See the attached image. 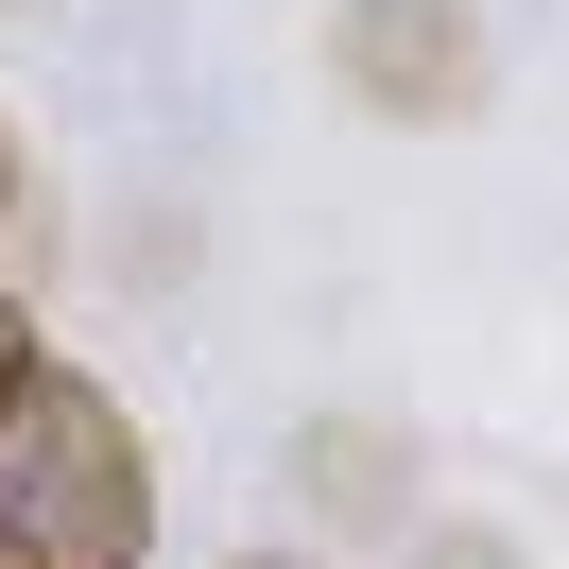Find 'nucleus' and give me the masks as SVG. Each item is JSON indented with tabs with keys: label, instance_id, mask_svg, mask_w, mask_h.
Masks as SVG:
<instances>
[{
	"label": "nucleus",
	"instance_id": "nucleus-2",
	"mask_svg": "<svg viewBox=\"0 0 569 569\" xmlns=\"http://www.w3.org/2000/svg\"><path fill=\"white\" fill-rule=\"evenodd\" d=\"M328 87L362 121H466L483 104V18L466 0H346L328 18Z\"/></svg>",
	"mask_w": 569,
	"mask_h": 569
},
{
	"label": "nucleus",
	"instance_id": "nucleus-1",
	"mask_svg": "<svg viewBox=\"0 0 569 569\" xmlns=\"http://www.w3.org/2000/svg\"><path fill=\"white\" fill-rule=\"evenodd\" d=\"M156 552V449L87 362H36L0 397V569H139Z\"/></svg>",
	"mask_w": 569,
	"mask_h": 569
},
{
	"label": "nucleus",
	"instance_id": "nucleus-4",
	"mask_svg": "<svg viewBox=\"0 0 569 569\" xmlns=\"http://www.w3.org/2000/svg\"><path fill=\"white\" fill-rule=\"evenodd\" d=\"M36 362H52V346H36V311H18V293H0V397L36 380Z\"/></svg>",
	"mask_w": 569,
	"mask_h": 569
},
{
	"label": "nucleus",
	"instance_id": "nucleus-7",
	"mask_svg": "<svg viewBox=\"0 0 569 569\" xmlns=\"http://www.w3.org/2000/svg\"><path fill=\"white\" fill-rule=\"evenodd\" d=\"M224 569H293V552H224Z\"/></svg>",
	"mask_w": 569,
	"mask_h": 569
},
{
	"label": "nucleus",
	"instance_id": "nucleus-3",
	"mask_svg": "<svg viewBox=\"0 0 569 569\" xmlns=\"http://www.w3.org/2000/svg\"><path fill=\"white\" fill-rule=\"evenodd\" d=\"M311 500L328 518H397V431H311Z\"/></svg>",
	"mask_w": 569,
	"mask_h": 569
},
{
	"label": "nucleus",
	"instance_id": "nucleus-5",
	"mask_svg": "<svg viewBox=\"0 0 569 569\" xmlns=\"http://www.w3.org/2000/svg\"><path fill=\"white\" fill-rule=\"evenodd\" d=\"M415 569H518V552H500V535H431Z\"/></svg>",
	"mask_w": 569,
	"mask_h": 569
},
{
	"label": "nucleus",
	"instance_id": "nucleus-6",
	"mask_svg": "<svg viewBox=\"0 0 569 569\" xmlns=\"http://www.w3.org/2000/svg\"><path fill=\"white\" fill-rule=\"evenodd\" d=\"M0 208H18V139H0Z\"/></svg>",
	"mask_w": 569,
	"mask_h": 569
}]
</instances>
